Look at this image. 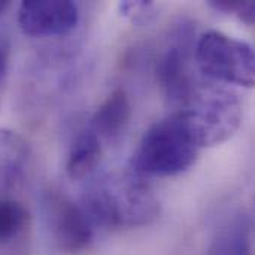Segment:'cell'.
<instances>
[{"mask_svg":"<svg viewBox=\"0 0 255 255\" xmlns=\"http://www.w3.org/2000/svg\"><path fill=\"white\" fill-rule=\"evenodd\" d=\"M81 208L93 227L108 230L143 227L160 215V202L148 179L131 169L93 184L84 193Z\"/></svg>","mask_w":255,"mask_h":255,"instance_id":"cell-1","label":"cell"},{"mask_svg":"<svg viewBox=\"0 0 255 255\" xmlns=\"http://www.w3.org/2000/svg\"><path fill=\"white\" fill-rule=\"evenodd\" d=\"M178 114L191 139L202 149L224 143L239 130L244 106L235 91L212 84H199Z\"/></svg>","mask_w":255,"mask_h":255,"instance_id":"cell-2","label":"cell"},{"mask_svg":"<svg viewBox=\"0 0 255 255\" xmlns=\"http://www.w3.org/2000/svg\"><path fill=\"white\" fill-rule=\"evenodd\" d=\"M199 151L181 115L175 112L145 131L131 157L130 169L146 179L175 176L194 164Z\"/></svg>","mask_w":255,"mask_h":255,"instance_id":"cell-3","label":"cell"},{"mask_svg":"<svg viewBox=\"0 0 255 255\" xmlns=\"http://www.w3.org/2000/svg\"><path fill=\"white\" fill-rule=\"evenodd\" d=\"M194 60L200 73L212 81L247 88L254 87L255 55L248 42L209 30L199 37Z\"/></svg>","mask_w":255,"mask_h":255,"instance_id":"cell-4","label":"cell"},{"mask_svg":"<svg viewBox=\"0 0 255 255\" xmlns=\"http://www.w3.org/2000/svg\"><path fill=\"white\" fill-rule=\"evenodd\" d=\"M45 206L51 235L60 251L70 255L85 253L94 241V230L81 205L57 191L49 193Z\"/></svg>","mask_w":255,"mask_h":255,"instance_id":"cell-5","label":"cell"},{"mask_svg":"<svg viewBox=\"0 0 255 255\" xmlns=\"http://www.w3.org/2000/svg\"><path fill=\"white\" fill-rule=\"evenodd\" d=\"M191 33L188 28H181L166 51L160 55L155 64L157 81L161 85L166 97L182 106L193 91L199 87L191 69Z\"/></svg>","mask_w":255,"mask_h":255,"instance_id":"cell-6","label":"cell"},{"mask_svg":"<svg viewBox=\"0 0 255 255\" xmlns=\"http://www.w3.org/2000/svg\"><path fill=\"white\" fill-rule=\"evenodd\" d=\"M16 19L27 36H61L76 27L79 9L70 0H25L18 7Z\"/></svg>","mask_w":255,"mask_h":255,"instance_id":"cell-7","label":"cell"},{"mask_svg":"<svg viewBox=\"0 0 255 255\" xmlns=\"http://www.w3.org/2000/svg\"><path fill=\"white\" fill-rule=\"evenodd\" d=\"M131 118V103L123 88L114 90L96 109L90 121V130L103 140L118 137Z\"/></svg>","mask_w":255,"mask_h":255,"instance_id":"cell-8","label":"cell"},{"mask_svg":"<svg viewBox=\"0 0 255 255\" xmlns=\"http://www.w3.org/2000/svg\"><path fill=\"white\" fill-rule=\"evenodd\" d=\"M30 161V146L18 133L0 128V190L22 182Z\"/></svg>","mask_w":255,"mask_h":255,"instance_id":"cell-9","label":"cell"},{"mask_svg":"<svg viewBox=\"0 0 255 255\" xmlns=\"http://www.w3.org/2000/svg\"><path fill=\"white\" fill-rule=\"evenodd\" d=\"M206 255H253V220L238 214L212 239Z\"/></svg>","mask_w":255,"mask_h":255,"instance_id":"cell-10","label":"cell"},{"mask_svg":"<svg viewBox=\"0 0 255 255\" xmlns=\"http://www.w3.org/2000/svg\"><path fill=\"white\" fill-rule=\"evenodd\" d=\"M103 158L102 140L90 128L78 134L66 161L67 176L73 181L85 179L96 172Z\"/></svg>","mask_w":255,"mask_h":255,"instance_id":"cell-11","label":"cell"},{"mask_svg":"<svg viewBox=\"0 0 255 255\" xmlns=\"http://www.w3.org/2000/svg\"><path fill=\"white\" fill-rule=\"evenodd\" d=\"M28 211L18 200L0 196V245L18 239L28 226Z\"/></svg>","mask_w":255,"mask_h":255,"instance_id":"cell-12","label":"cell"},{"mask_svg":"<svg viewBox=\"0 0 255 255\" xmlns=\"http://www.w3.org/2000/svg\"><path fill=\"white\" fill-rule=\"evenodd\" d=\"M218 12L238 16L247 25H253L255 21V3L251 0H211L208 3Z\"/></svg>","mask_w":255,"mask_h":255,"instance_id":"cell-13","label":"cell"},{"mask_svg":"<svg viewBox=\"0 0 255 255\" xmlns=\"http://www.w3.org/2000/svg\"><path fill=\"white\" fill-rule=\"evenodd\" d=\"M120 13L130 19L133 24H146L152 19L154 12H155V3L154 1H145V0H137V1H121L118 4Z\"/></svg>","mask_w":255,"mask_h":255,"instance_id":"cell-14","label":"cell"},{"mask_svg":"<svg viewBox=\"0 0 255 255\" xmlns=\"http://www.w3.org/2000/svg\"><path fill=\"white\" fill-rule=\"evenodd\" d=\"M4 72H6V55H4V52L0 51V85H1Z\"/></svg>","mask_w":255,"mask_h":255,"instance_id":"cell-15","label":"cell"},{"mask_svg":"<svg viewBox=\"0 0 255 255\" xmlns=\"http://www.w3.org/2000/svg\"><path fill=\"white\" fill-rule=\"evenodd\" d=\"M9 7V1H0V13L4 12Z\"/></svg>","mask_w":255,"mask_h":255,"instance_id":"cell-16","label":"cell"}]
</instances>
